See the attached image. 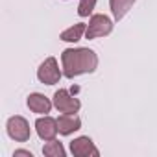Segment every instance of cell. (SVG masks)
I'll return each mask as SVG.
<instances>
[{"label":"cell","mask_w":157,"mask_h":157,"mask_svg":"<svg viewBox=\"0 0 157 157\" xmlns=\"http://www.w3.org/2000/svg\"><path fill=\"white\" fill-rule=\"evenodd\" d=\"M96 6V0H80V6H78V15L80 17H89L93 13Z\"/></svg>","instance_id":"cell-13"},{"label":"cell","mask_w":157,"mask_h":157,"mask_svg":"<svg viewBox=\"0 0 157 157\" xmlns=\"http://www.w3.org/2000/svg\"><path fill=\"white\" fill-rule=\"evenodd\" d=\"M85 30H87V26H85L83 22H80V24H74V26H70L68 30H65L59 37H61V41H65V43H76V41L82 39V35L85 33Z\"/></svg>","instance_id":"cell-10"},{"label":"cell","mask_w":157,"mask_h":157,"mask_svg":"<svg viewBox=\"0 0 157 157\" xmlns=\"http://www.w3.org/2000/svg\"><path fill=\"white\" fill-rule=\"evenodd\" d=\"M8 135L13 139V140H17V142H26L28 139H30V135H32V129H30V124H28V120L24 118V117H11L10 120H8Z\"/></svg>","instance_id":"cell-4"},{"label":"cell","mask_w":157,"mask_h":157,"mask_svg":"<svg viewBox=\"0 0 157 157\" xmlns=\"http://www.w3.org/2000/svg\"><path fill=\"white\" fill-rule=\"evenodd\" d=\"M43 153L46 157H65V148L61 142L57 140H48L44 146H43Z\"/></svg>","instance_id":"cell-12"},{"label":"cell","mask_w":157,"mask_h":157,"mask_svg":"<svg viewBox=\"0 0 157 157\" xmlns=\"http://www.w3.org/2000/svg\"><path fill=\"white\" fill-rule=\"evenodd\" d=\"M111 4V11H113V17L117 21L124 19V15L131 10V6L135 4V0H109Z\"/></svg>","instance_id":"cell-11"},{"label":"cell","mask_w":157,"mask_h":157,"mask_svg":"<svg viewBox=\"0 0 157 157\" xmlns=\"http://www.w3.org/2000/svg\"><path fill=\"white\" fill-rule=\"evenodd\" d=\"M26 104H28L30 111L39 113V115H43V113L46 115V113H50V109H52V102H50L44 94H39V93L30 94L28 100H26Z\"/></svg>","instance_id":"cell-9"},{"label":"cell","mask_w":157,"mask_h":157,"mask_svg":"<svg viewBox=\"0 0 157 157\" xmlns=\"http://www.w3.org/2000/svg\"><path fill=\"white\" fill-rule=\"evenodd\" d=\"M70 151L76 157H89V155L91 157H98L100 155L98 148L94 146V142L89 137H78V139H74L70 142Z\"/></svg>","instance_id":"cell-6"},{"label":"cell","mask_w":157,"mask_h":157,"mask_svg":"<svg viewBox=\"0 0 157 157\" xmlns=\"http://www.w3.org/2000/svg\"><path fill=\"white\" fill-rule=\"evenodd\" d=\"M63 76L76 78L80 74H91L98 67V56L91 48H67L61 54Z\"/></svg>","instance_id":"cell-1"},{"label":"cell","mask_w":157,"mask_h":157,"mask_svg":"<svg viewBox=\"0 0 157 157\" xmlns=\"http://www.w3.org/2000/svg\"><path fill=\"white\" fill-rule=\"evenodd\" d=\"M113 32V22L109 17L105 15H93L89 21V26L85 30V37L87 39H96V37H104L109 35Z\"/></svg>","instance_id":"cell-3"},{"label":"cell","mask_w":157,"mask_h":157,"mask_svg":"<svg viewBox=\"0 0 157 157\" xmlns=\"http://www.w3.org/2000/svg\"><path fill=\"white\" fill-rule=\"evenodd\" d=\"M61 76H63V72L59 70L56 57H46L37 68V78L44 85H56L61 80Z\"/></svg>","instance_id":"cell-2"},{"label":"cell","mask_w":157,"mask_h":157,"mask_svg":"<svg viewBox=\"0 0 157 157\" xmlns=\"http://www.w3.org/2000/svg\"><path fill=\"white\" fill-rule=\"evenodd\" d=\"M15 155H26V157H33V155H32V151H28V150H15Z\"/></svg>","instance_id":"cell-14"},{"label":"cell","mask_w":157,"mask_h":157,"mask_svg":"<svg viewBox=\"0 0 157 157\" xmlns=\"http://www.w3.org/2000/svg\"><path fill=\"white\" fill-rule=\"evenodd\" d=\"M57 128L61 135H70L82 128V120L80 117H76V113H63L57 118Z\"/></svg>","instance_id":"cell-8"},{"label":"cell","mask_w":157,"mask_h":157,"mask_svg":"<svg viewBox=\"0 0 157 157\" xmlns=\"http://www.w3.org/2000/svg\"><path fill=\"white\" fill-rule=\"evenodd\" d=\"M35 129H37L39 139H43V140H54V139H56V135L59 133L57 120H54L52 117L37 118V122H35Z\"/></svg>","instance_id":"cell-7"},{"label":"cell","mask_w":157,"mask_h":157,"mask_svg":"<svg viewBox=\"0 0 157 157\" xmlns=\"http://www.w3.org/2000/svg\"><path fill=\"white\" fill-rule=\"evenodd\" d=\"M54 105L59 113H78L82 107L80 100L70 96V93L67 89H59L56 94H54Z\"/></svg>","instance_id":"cell-5"}]
</instances>
